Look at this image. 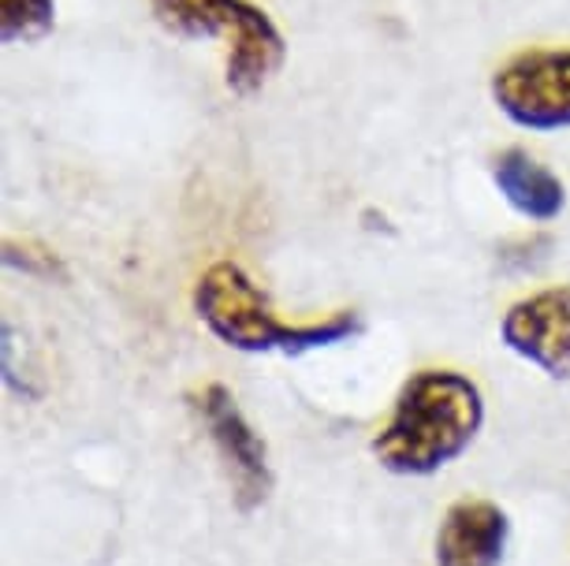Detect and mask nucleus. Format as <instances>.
Wrapping results in <instances>:
<instances>
[{"instance_id": "nucleus-2", "label": "nucleus", "mask_w": 570, "mask_h": 566, "mask_svg": "<svg viewBox=\"0 0 570 566\" xmlns=\"http://www.w3.org/2000/svg\"><path fill=\"white\" fill-rule=\"evenodd\" d=\"M195 314L224 347L246 355H306V350L343 344L362 332L358 314H332L314 325H292L268 302L246 269L235 261H217L195 284Z\"/></svg>"}, {"instance_id": "nucleus-6", "label": "nucleus", "mask_w": 570, "mask_h": 566, "mask_svg": "<svg viewBox=\"0 0 570 566\" xmlns=\"http://www.w3.org/2000/svg\"><path fill=\"white\" fill-rule=\"evenodd\" d=\"M198 410H202V421H206V429L213 436V444H217L220 458L228 463L239 507L243 510L257 507L268 496V485H273L262 436L250 429V421L243 418V410L235 407L232 391L224 388V384H209V388L202 391Z\"/></svg>"}, {"instance_id": "nucleus-4", "label": "nucleus", "mask_w": 570, "mask_h": 566, "mask_svg": "<svg viewBox=\"0 0 570 566\" xmlns=\"http://www.w3.org/2000/svg\"><path fill=\"white\" fill-rule=\"evenodd\" d=\"M492 101L522 131L570 127V49H525L492 75Z\"/></svg>"}, {"instance_id": "nucleus-1", "label": "nucleus", "mask_w": 570, "mask_h": 566, "mask_svg": "<svg viewBox=\"0 0 570 566\" xmlns=\"http://www.w3.org/2000/svg\"><path fill=\"white\" fill-rule=\"evenodd\" d=\"M481 421L478 384L455 369H422L395 395L392 418L373 436V455L389 474L429 477L466 451Z\"/></svg>"}, {"instance_id": "nucleus-7", "label": "nucleus", "mask_w": 570, "mask_h": 566, "mask_svg": "<svg viewBox=\"0 0 570 566\" xmlns=\"http://www.w3.org/2000/svg\"><path fill=\"white\" fill-rule=\"evenodd\" d=\"M508 540V510L492 499H459L436 529V566H500Z\"/></svg>"}, {"instance_id": "nucleus-8", "label": "nucleus", "mask_w": 570, "mask_h": 566, "mask_svg": "<svg viewBox=\"0 0 570 566\" xmlns=\"http://www.w3.org/2000/svg\"><path fill=\"white\" fill-rule=\"evenodd\" d=\"M492 179H497L500 195L519 209L525 220H556L563 212L567 190L559 183L552 168L530 157L525 149H503L492 157Z\"/></svg>"}, {"instance_id": "nucleus-9", "label": "nucleus", "mask_w": 570, "mask_h": 566, "mask_svg": "<svg viewBox=\"0 0 570 566\" xmlns=\"http://www.w3.org/2000/svg\"><path fill=\"white\" fill-rule=\"evenodd\" d=\"M57 23V0H0V38L41 41Z\"/></svg>"}, {"instance_id": "nucleus-5", "label": "nucleus", "mask_w": 570, "mask_h": 566, "mask_svg": "<svg viewBox=\"0 0 570 566\" xmlns=\"http://www.w3.org/2000/svg\"><path fill=\"white\" fill-rule=\"evenodd\" d=\"M500 336L552 380H570V287H548L514 302L503 314Z\"/></svg>"}, {"instance_id": "nucleus-3", "label": "nucleus", "mask_w": 570, "mask_h": 566, "mask_svg": "<svg viewBox=\"0 0 570 566\" xmlns=\"http://www.w3.org/2000/svg\"><path fill=\"white\" fill-rule=\"evenodd\" d=\"M154 19L179 38L228 41V90L250 98L284 68L287 41L254 0H154Z\"/></svg>"}, {"instance_id": "nucleus-10", "label": "nucleus", "mask_w": 570, "mask_h": 566, "mask_svg": "<svg viewBox=\"0 0 570 566\" xmlns=\"http://www.w3.org/2000/svg\"><path fill=\"white\" fill-rule=\"evenodd\" d=\"M4 261L12 265V269H23L30 276H52V272H60V265H57V258H52L49 250H35V247L19 250L16 242H8V247H4Z\"/></svg>"}]
</instances>
